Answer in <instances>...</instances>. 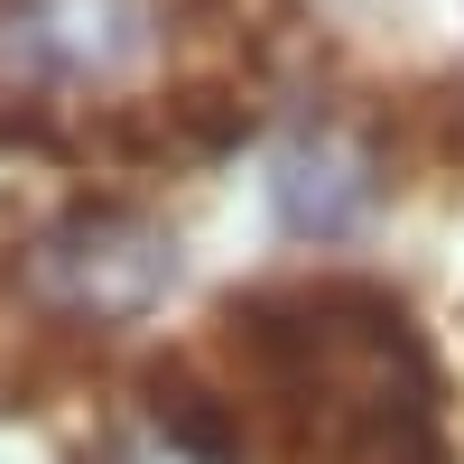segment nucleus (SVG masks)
<instances>
[{"label":"nucleus","instance_id":"obj_1","mask_svg":"<svg viewBox=\"0 0 464 464\" xmlns=\"http://www.w3.org/2000/svg\"><path fill=\"white\" fill-rule=\"evenodd\" d=\"M242 400L288 464H455L446 362L372 279H288L223 306Z\"/></svg>","mask_w":464,"mask_h":464},{"label":"nucleus","instance_id":"obj_2","mask_svg":"<svg viewBox=\"0 0 464 464\" xmlns=\"http://www.w3.org/2000/svg\"><path fill=\"white\" fill-rule=\"evenodd\" d=\"M0 269L47 334H130L177 288V232L130 196H65L10 232Z\"/></svg>","mask_w":464,"mask_h":464},{"label":"nucleus","instance_id":"obj_4","mask_svg":"<svg viewBox=\"0 0 464 464\" xmlns=\"http://www.w3.org/2000/svg\"><path fill=\"white\" fill-rule=\"evenodd\" d=\"M391 205V168H381V140L362 121H297L279 149H269V223L306 251H343L362 242L372 214Z\"/></svg>","mask_w":464,"mask_h":464},{"label":"nucleus","instance_id":"obj_3","mask_svg":"<svg viewBox=\"0 0 464 464\" xmlns=\"http://www.w3.org/2000/svg\"><path fill=\"white\" fill-rule=\"evenodd\" d=\"M84 464H260V409L242 400V381L149 372L93 418Z\"/></svg>","mask_w":464,"mask_h":464}]
</instances>
